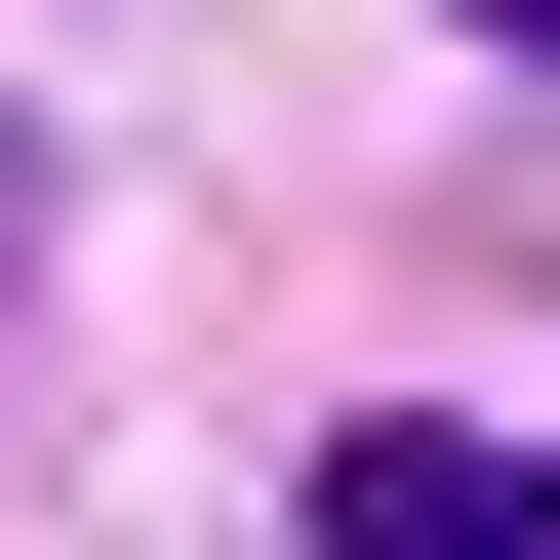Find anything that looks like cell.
I'll return each instance as SVG.
<instances>
[{
	"label": "cell",
	"instance_id": "cell-3",
	"mask_svg": "<svg viewBox=\"0 0 560 560\" xmlns=\"http://www.w3.org/2000/svg\"><path fill=\"white\" fill-rule=\"evenodd\" d=\"M480 40H521V81H560V0H480Z\"/></svg>",
	"mask_w": 560,
	"mask_h": 560
},
{
	"label": "cell",
	"instance_id": "cell-1",
	"mask_svg": "<svg viewBox=\"0 0 560 560\" xmlns=\"http://www.w3.org/2000/svg\"><path fill=\"white\" fill-rule=\"evenodd\" d=\"M320 560H560V480L441 441V400H361V441H320Z\"/></svg>",
	"mask_w": 560,
	"mask_h": 560
},
{
	"label": "cell",
	"instance_id": "cell-2",
	"mask_svg": "<svg viewBox=\"0 0 560 560\" xmlns=\"http://www.w3.org/2000/svg\"><path fill=\"white\" fill-rule=\"evenodd\" d=\"M0 280H40V120H0Z\"/></svg>",
	"mask_w": 560,
	"mask_h": 560
}]
</instances>
